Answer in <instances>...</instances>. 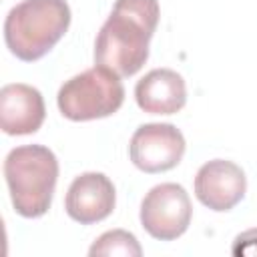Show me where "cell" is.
<instances>
[{
  "label": "cell",
  "mask_w": 257,
  "mask_h": 257,
  "mask_svg": "<svg viewBox=\"0 0 257 257\" xmlns=\"http://www.w3.org/2000/svg\"><path fill=\"white\" fill-rule=\"evenodd\" d=\"M157 0H116L94 42V62L118 76L137 74L159 24Z\"/></svg>",
  "instance_id": "6da1fadb"
},
{
  "label": "cell",
  "mask_w": 257,
  "mask_h": 257,
  "mask_svg": "<svg viewBox=\"0 0 257 257\" xmlns=\"http://www.w3.org/2000/svg\"><path fill=\"white\" fill-rule=\"evenodd\" d=\"M4 177L14 211L26 219L42 217L56 189V155L42 145L16 147L4 159Z\"/></svg>",
  "instance_id": "7a4b0ae2"
},
{
  "label": "cell",
  "mask_w": 257,
  "mask_h": 257,
  "mask_svg": "<svg viewBox=\"0 0 257 257\" xmlns=\"http://www.w3.org/2000/svg\"><path fill=\"white\" fill-rule=\"evenodd\" d=\"M68 26L66 0H22L4 20V40L16 58L34 62L54 48Z\"/></svg>",
  "instance_id": "3957f363"
},
{
  "label": "cell",
  "mask_w": 257,
  "mask_h": 257,
  "mask_svg": "<svg viewBox=\"0 0 257 257\" xmlns=\"http://www.w3.org/2000/svg\"><path fill=\"white\" fill-rule=\"evenodd\" d=\"M124 100L120 76L104 66H92L68 78L56 96L62 116L68 120H94L114 114Z\"/></svg>",
  "instance_id": "277c9868"
},
{
  "label": "cell",
  "mask_w": 257,
  "mask_h": 257,
  "mask_svg": "<svg viewBox=\"0 0 257 257\" xmlns=\"http://www.w3.org/2000/svg\"><path fill=\"white\" fill-rule=\"evenodd\" d=\"M191 199L177 183H161L153 187L141 203L143 229L161 241H173L181 237L191 223Z\"/></svg>",
  "instance_id": "5b68a950"
},
{
  "label": "cell",
  "mask_w": 257,
  "mask_h": 257,
  "mask_svg": "<svg viewBox=\"0 0 257 257\" xmlns=\"http://www.w3.org/2000/svg\"><path fill=\"white\" fill-rule=\"evenodd\" d=\"M131 161L145 173L175 169L185 155L183 133L169 122H149L135 131L128 145Z\"/></svg>",
  "instance_id": "8992f818"
},
{
  "label": "cell",
  "mask_w": 257,
  "mask_h": 257,
  "mask_svg": "<svg viewBox=\"0 0 257 257\" xmlns=\"http://www.w3.org/2000/svg\"><path fill=\"white\" fill-rule=\"evenodd\" d=\"M245 173L233 161L213 159L195 175V195L213 211H231L245 197Z\"/></svg>",
  "instance_id": "52a82bcc"
},
{
  "label": "cell",
  "mask_w": 257,
  "mask_h": 257,
  "mask_svg": "<svg viewBox=\"0 0 257 257\" xmlns=\"http://www.w3.org/2000/svg\"><path fill=\"white\" fill-rule=\"evenodd\" d=\"M116 203V193L112 181L102 173H82L78 175L64 199V209L70 219L80 225H92L106 219Z\"/></svg>",
  "instance_id": "ba28073f"
},
{
  "label": "cell",
  "mask_w": 257,
  "mask_h": 257,
  "mask_svg": "<svg viewBox=\"0 0 257 257\" xmlns=\"http://www.w3.org/2000/svg\"><path fill=\"white\" fill-rule=\"evenodd\" d=\"M42 94L22 82H12L0 90V128L6 135L20 137L36 133L44 122Z\"/></svg>",
  "instance_id": "9c48e42d"
},
{
  "label": "cell",
  "mask_w": 257,
  "mask_h": 257,
  "mask_svg": "<svg viewBox=\"0 0 257 257\" xmlns=\"http://www.w3.org/2000/svg\"><path fill=\"white\" fill-rule=\"evenodd\" d=\"M135 98L149 114H175L187 102V86L179 72L155 68L137 82Z\"/></svg>",
  "instance_id": "30bf717a"
},
{
  "label": "cell",
  "mask_w": 257,
  "mask_h": 257,
  "mask_svg": "<svg viewBox=\"0 0 257 257\" xmlns=\"http://www.w3.org/2000/svg\"><path fill=\"white\" fill-rule=\"evenodd\" d=\"M143 249L137 241V237L128 231H122V229H114V231H106L102 233L94 243L92 247L88 249V255L90 257H96V255H122V257H141Z\"/></svg>",
  "instance_id": "8fae6325"
},
{
  "label": "cell",
  "mask_w": 257,
  "mask_h": 257,
  "mask_svg": "<svg viewBox=\"0 0 257 257\" xmlns=\"http://www.w3.org/2000/svg\"><path fill=\"white\" fill-rule=\"evenodd\" d=\"M231 253L237 255V257H241V255L255 257L257 255V229H249V231L239 233L233 241Z\"/></svg>",
  "instance_id": "7c38bea8"
}]
</instances>
